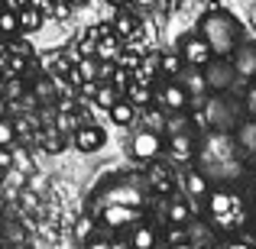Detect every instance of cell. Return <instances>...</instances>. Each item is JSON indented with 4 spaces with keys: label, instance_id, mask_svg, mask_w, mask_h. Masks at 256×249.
<instances>
[{
    "label": "cell",
    "instance_id": "37",
    "mask_svg": "<svg viewBox=\"0 0 256 249\" xmlns=\"http://www.w3.org/2000/svg\"><path fill=\"white\" fill-rule=\"evenodd\" d=\"M68 3H72V6H82V3H88V0H68Z\"/></svg>",
    "mask_w": 256,
    "mask_h": 249
},
{
    "label": "cell",
    "instance_id": "33",
    "mask_svg": "<svg viewBox=\"0 0 256 249\" xmlns=\"http://www.w3.org/2000/svg\"><path fill=\"white\" fill-rule=\"evenodd\" d=\"M10 3V10H20V6H26V0H6Z\"/></svg>",
    "mask_w": 256,
    "mask_h": 249
},
{
    "label": "cell",
    "instance_id": "27",
    "mask_svg": "<svg viewBox=\"0 0 256 249\" xmlns=\"http://www.w3.org/2000/svg\"><path fill=\"white\" fill-rule=\"evenodd\" d=\"M110 75H114V87H117V91H124V87L130 84V68H124V65H117Z\"/></svg>",
    "mask_w": 256,
    "mask_h": 249
},
{
    "label": "cell",
    "instance_id": "6",
    "mask_svg": "<svg viewBox=\"0 0 256 249\" xmlns=\"http://www.w3.org/2000/svg\"><path fill=\"white\" fill-rule=\"evenodd\" d=\"M230 65H234V75L244 78V81H253L256 78V42H244L230 52Z\"/></svg>",
    "mask_w": 256,
    "mask_h": 249
},
{
    "label": "cell",
    "instance_id": "17",
    "mask_svg": "<svg viewBox=\"0 0 256 249\" xmlns=\"http://www.w3.org/2000/svg\"><path fill=\"white\" fill-rule=\"evenodd\" d=\"M16 13H20V29L23 32H32L42 26V10L39 6H20Z\"/></svg>",
    "mask_w": 256,
    "mask_h": 249
},
{
    "label": "cell",
    "instance_id": "29",
    "mask_svg": "<svg viewBox=\"0 0 256 249\" xmlns=\"http://www.w3.org/2000/svg\"><path fill=\"white\" fill-rule=\"evenodd\" d=\"M120 65H124V68H136V65H140V55H136V52H124V55H120Z\"/></svg>",
    "mask_w": 256,
    "mask_h": 249
},
{
    "label": "cell",
    "instance_id": "14",
    "mask_svg": "<svg viewBox=\"0 0 256 249\" xmlns=\"http://www.w3.org/2000/svg\"><path fill=\"white\" fill-rule=\"evenodd\" d=\"M159 243V237H156V230L152 227H146V224H136L133 227V233H130V246H136V249H150V246H156Z\"/></svg>",
    "mask_w": 256,
    "mask_h": 249
},
{
    "label": "cell",
    "instance_id": "35",
    "mask_svg": "<svg viewBox=\"0 0 256 249\" xmlns=\"http://www.w3.org/2000/svg\"><path fill=\"white\" fill-rule=\"evenodd\" d=\"M0 117H6V100L0 97Z\"/></svg>",
    "mask_w": 256,
    "mask_h": 249
},
{
    "label": "cell",
    "instance_id": "12",
    "mask_svg": "<svg viewBox=\"0 0 256 249\" xmlns=\"http://www.w3.org/2000/svg\"><path fill=\"white\" fill-rule=\"evenodd\" d=\"M169 152H172V159H178V162H192V156H194V139L188 136V133H178V136H172Z\"/></svg>",
    "mask_w": 256,
    "mask_h": 249
},
{
    "label": "cell",
    "instance_id": "26",
    "mask_svg": "<svg viewBox=\"0 0 256 249\" xmlns=\"http://www.w3.org/2000/svg\"><path fill=\"white\" fill-rule=\"evenodd\" d=\"M146 123H150L146 130L162 133V130H166V117H162V110H150V113H146Z\"/></svg>",
    "mask_w": 256,
    "mask_h": 249
},
{
    "label": "cell",
    "instance_id": "25",
    "mask_svg": "<svg viewBox=\"0 0 256 249\" xmlns=\"http://www.w3.org/2000/svg\"><path fill=\"white\" fill-rule=\"evenodd\" d=\"M13 136H16L13 123L6 117H0V146H13Z\"/></svg>",
    "mask_w": 256,
    "mask_h": 249
},
{
    "label": "cell",
    "instance_id": "23",
    "mask_svg": "<svg viewBox=\"0 0 256 249\" xmlns=\"http://www.w3.org/2000/svg\"><path fill=\"white\" fill-rule=\"evenodd\" d=\"M75 68H78V78H82V81H98V75H100V65L94 62V58H84Z\"/></svg>",
    "mask_w": 256,
    "mask_h": 249
},
{
    "label": "cell",
    "instance_id": "20",
    "mask_svg": "<svg viewBox=\"0 0 256 249\" xmlns=\"http://www.w3.org/2000/svg\"><path fill=\"white\" fill-rule=\"evenodd\" d=\"M169 224H192V207L185 201H172L169 204Z\"/></svg>",
    "mask_w": 256,
    "mask_h": 249
},
{
    "label": "cell",
    "instance_id": "15",
    "mask_svg": "<svg viewBox=\"0 0 256 249\" xmlns=\"http://www.w3.org/2000/svg\"><path fill=\"white\" fill-rule=\"evenodd\" d=\"M185 188H188L192 198H204L208 194V175L198 172V168H188L185 172Z\"/></svg>",
    "mask_w": 256,
    "mask_h": 249
},
{
    "label": "cell",
    "instance_id": "18",
    "mask_svg": "<svg viewBox=\"0 0 256 249\" xmlns=\"http://www.w3.org/2000/svg\"><path fill=\"white\" fill-rule=\"evenodd\" d=\"M114 29H117V36L120 39H136L140 36V23H136V16H130V13H120L117 19H114Z\"/></svg>",
    "mask_w": 256,
    "mask_h": 249
},
{
    "label": "cell",
    "instance_id": "24",
    "mask_svg": "<svg viewBox=\"0 0 256 249\" xmlns=\"http://www.w3.org/2000/svg\"><path fill=\"white\" fill-rule=\"evenodd\" d=\"M166 243L175 246V243H188V233H185V224H169V230H166Z\"/></svg>",
    "mask_w": 256,
    "mask_h": 249
},
{
    "label": "cell",
    "instance_id": "7",
    "mask_svg": "<svg viewBox=\"0 0 256 249\" xmlns=\"http://www.w3.org/2000/svg\"><path fill=\"white\" fill-rule=\"evenodd\" d=\"M159 100H162V107H166V110H175V113H182V110H188V100H192V91H188V87L182 84V78H166L162 91H159Z\"/></svg>",
    "mask_w": 256,
    "mask_h": 249
},
{
    "label": "cell",
    "instance_id": "21",
    "mask_svg": "<svg viewBox=\"0 0 256 249\" xmlns=\"http://www.w3.org/2000/svg\"><path fill=\"white\" fill-rule=\"evenodd\" d=\"M117 97H120V91H117L114 84H100V87H94V100H98V107H104V110H107V107H110Z\"/></svg>",
    "mask_w": 256,
    "mask_h": 249
},
{
    "label": "cell",
    "instance_id": "28",
    "mask_svg": "<svg viewBox=\"0 0 256 249\" xmlns=\"http://www.w3.org/2000/svg\"><path fill=\"white\" fill-rule=\"evenodd\" d=\"M6 168H13V152L10 146H0V172H6Z\"/></svg>",
    "mask_w": 256,
    "mask_h": 249
},
{
    "label": "cell",
    "instance_id": "3",
    "mask_svg": "<svg viewBox=\"0 0 256 249\" xmlns=\"http://www.w3.org/2000/svg\"><path fill=\"white\" fill-rule=\"evenodd\" d=\"M201 75H204V87L214 94L220 91H230V81L237 75H234V65L227 62V58H211L208 65H201Z\"/></svg>",
    "mask_w": 256,
    "mask_h": 249
},
{
    "label": "cell",
    "instance_id": "13",
    "mask_svg": "<svg viewBox=\"0 0 256 249\" xmlns=\"http://www.w3.org/2000/svg\"><path fill=\"white\" fill-rule=\"evenodd\" d=\"M156 71H159V75H166V78H182V71H185V58L166 52V55H159Z\"/></svg>",
    "mask_w": 256,
    "mask_h": 249
},
{
    "label": "cell",
    "instance_id": "5",
    "mask_svg": "<svg viewBox=\"0 0 256 249\" xmlns=\"http://www.w3.org/2000/svg\"><path fill=\"white\" fill-rule=\"evenodd\" d=\"M136 220H140V207H126V204H117V201H107L104 211H100V224L110 227V230L133 227Z\"/></svg>",
    "mask_w": 256,
    "mask_h": 249
},
{
    "label": "cell",
    "instance_id": "31",
    "mask_svg": "<svg viewBox=\"0 0 256 249\" xmlns=\"http://www.w3.org/2000/svg\"><path fill=\"white\" fill-rule=\"evenodd\" d=\"M246 110H250V117L256 120V84L250 87V94H246Z\"/></svg>",
    "mask_w": 256,
    "mask_h": 249
},
{
    "label": "cell",
    "instance_id": "11",
    "mask_svg": "<svg viewBox=\"0 0 256 249\" xmlns=\"http://www.w3.org/2000/svg\"><path fill=\"white\" fill-rule=\"evenodd\" d=\"M107 117H110L117 126H130L133 120H136V107H133L130 100H120V97H117L110 107H107Z\"/></svg>",
    "mask_w": 256,
    "mask_h": 249
},
{
    "label": "cell",
    "instance_id": "8",
    "mask_svg": "<svg viewBox=\"0 0 256 249\" xmlns=\"http://www.w3.org/2000/svg\"><path fill=\"white\" fill-rule=\"evenodd\" d=\"M182 58H185L188 68H201V65L211 62V49H208V42L201 36H188L185 45H182Z\"/></svg>",
    "mask_w": 256,
    "mask_h": 249
},
{
    "label": "cell",
    "instance_id": "4",
    "mask_svg": "<svg viewBox=\"0 0 256 249\" xmlns=\"http://www.w3.org/2000/svg\"><path fill=\"white\" fill-rule=\"evenodd\" d=\"M162 149H166L162 133H156V130H140L130 143L133 159H140V162H152L156 156H162Z\"/></svg>",
    "mask_w": 256,
    "mask_h": 249
},
{
    "label": "cell",
    "instance_id": "32",
    "mask_svg": "<svg viewBox=\"0 0 256 249\" xmlns=\"http://www.w3.org/2000/svg\"><path fill=\"white\" fill-rule=\"evenodd\" d=\"M46 149H52V152H58V149H62V139H58V136H52V139H49V143H46Z\"/></svg>",
    "mask_w": 256,
    "mask_h": 249
},
{
    "label": "cell",
    "instance_id": "19",
    "mask_svg": "<svg viewBox=\"0 0 256 249\" xmlns=\"http://www.w3.org/2000/svg\"><path fill=\"white\" fill-rule=\"evenodd\" d=\"M0 32L4 36H16L20 32V13L16 10H10V6L0 10Z\"/></svg>",
    "mask_w": 256,
    "mask_h": 249
},
{
    "label": "cell",
    "instance_id": "38",
    "mask_svg": "<svg viewBox=\"0 0 256 249\" xmlns=\"http://www.w3.org/2000/svg\"><path fill=\"white\" fill-rule=\"evenodd\" d=\"M4 207H6V201H4V194H0V214H4Z\"/></svg>",
    "mask_w": 256,
    "mask_h": 249
},
{
    "label": "cell",
    "instance_id": "30",
    "mask_svg": "<svg viewBox=\"0 0 256 249\" xmlns=\"http://www.w3.org/2000/svg\"><path fill=\"white\" fill-rule=\"evenodd\" d=\"M36 97H42V100H46V97H49V100L56 97V94H52V81H39V84H36Z\"/></svg>",
    "mask_w": 256,
    "mask_h": 249
},
{
    "label": "cell",
    "instance_id": "39",
    "mask_svg": "<svg viewBox=\"0 0 256 249\" xmlns=\"http://www.w3.org/2000/svg\"><path fill=\"white\" fill-rule=\"evenodd\" d=\"M0 3H4V0H0Z\"/></svg>",
    "mask_w": 256,
    "mask_h": 249
},
{
    "label": "cell",
    "instance_id": "36",
    "mask_svg": "<svg viewBox=\"0 0 256 249\" xmlns=\"http://www.w3.org/2000/svg\"><path fill=\"white\" fill-rule=\"evenodd\" d=\"M107 3H110V6H124L126 0H107Z\"/></svg>",
    "mask_w": 256,
    "mask_h": 249
},
{
    "label": "cell",
    "instance_id": "1",
    "mask_svg": "<svg viewBox=\"0 0 256 249\" xmlns=\"http://www.w3.org/2000/svg\"><path fill=\"white\" fill-rule=\"evenodd\" d=\"M198 36L208 42L211 49V58H230V52L240 45L244 32H240V23L230 16L227 10H211L198 26Z\"/></svg>",
    "mask_w": 256,
    "mask_h": 249
},
{
    "label": "cell",
    "instance_id": "10",
    "mask_svg": "<svg viewBox=\"0 0 256 249\" xmlns=\"http://www.w3.org/2000/svg\"><path fill=\"white\" fill-rule=\"evenodd\" d=\"M107 201H117V204H126V207H143V194L133 185H114L107 191Z\"/></svg>",
    "mask_w": 256,
    "mask_h": 249
},
{
    "label": "cell",
    "instance_id": "22",
    "mask_svg": "<svg viewBox=\"0 0 256 249\" xmlns=\"http://www.w3.org/2000/svg\"><path fill=\"white\" fill-rule=\"evenodd\" d=\"M150 97H152V94L146 91V84H130V87H126V100H130L133 107H146Z\"/></svg>",
    "mask_w": 256,
    "mask_h": 249
},
{
    "label": "cell",
    "instance_id": "34",
    "mask_svg": "<svg viewBox=\"0 0 256 249\" xmlns=\"http://www.w3.org/2000/svg\"><path fill=\"white\" fill-rule=\"evenodd\" d=\"M250 198H253V204H256V178L250 181Z\"/></svg>",
    "mask_w": 256,
    "mask_h": 249
},
{
    "label": "cell",
    "instance_id": "16",
    "mask_svg": "<svg viewBox=\"0 0 256 249\" xmlns=\"http://www.w3.org/2000/svg\"><path fill=\"white\" fill-rule=\"evenodd\" d=\"M237 146L246 152H256V120H244V123L237 126Z\"/></svg>",
    "mask_w": 256,
    "mask_h": 249
},
{
    "label": "cell",
    "instance_id": "9",
    "mask_svg": "<svg viewBox=\"0 0 256 249\" xmlns=\"http://www.w3.org/2000/svg\"><path fill=\"white\" fill-rule=\"evenodd\" d=\"M104 143H107V133L100 130V126H82V130L75 133V146L82 152H98Z\"/></svg>",
    "mask_w": 256,
    "mask_h": 249
},
{
    "label": "cell",
    "instance_id": "2",
    "mask_svg": "<svg viewBox=\"0 0 256 249\" xmlns=\"http://www.w3.org/2000/svg\"><path fill=\"white\" fill-rule=\"evenodd\" d=\"M208 211H211V220L220 230H230V227H237L240 220H244L240 201H237V194H230V191H214L211 198H208Z\"/></svg>",
    "mask_w": 256,
    "mask_h": 249
}]
</instances>
